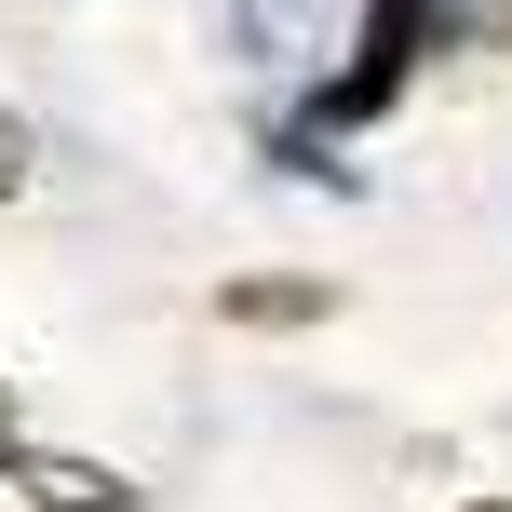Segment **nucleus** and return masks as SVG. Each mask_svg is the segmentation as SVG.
<instances>
[{"label":"nucleus","mask_w":512,"mask_h":512,"mask_svg":"<svg viewBox=\"0 0 512 512\" xmlns=\"http://www.w3.org/2000/svg\"><path fill=\"white\" fill-rule=\"evenodd\" d=\"M445 27H459V0H364V41H351V68L324 81L310 135H351V122H378V108H391V95H405V81L445 54Z\"/></svg>","instance_id":"1"},{"label":"nucleus","mask_w":512,"mask_h":512,"mask_svg":"<svg viewBox=\"0 0 512 512\" xmlns=\"http://www.w3.org/2000/svg\"><path fill=\"white\" fill-rule=\"evenodd\" d=\"M486 512H499V499H486Z\"/></svg>","instance_id":"2"}]
</instances>
